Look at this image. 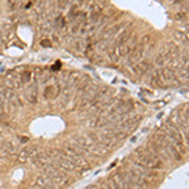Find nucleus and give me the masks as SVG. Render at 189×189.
<instances>
[{"mask_svg": "<svg viewBox=\"0 0 189 189\" xmlns=\"http://www.w3.org/2000/svg\"><path fill=\"white\" fill-rule=\"evenodd\" d=\"M4 1H5V0H0V13H1V9L4 7Z\"/></svg>", "mask_w": 189, "mask_h": 189, "instance_id": "7ed1b4c3", "label": "nucleus"}, {"mask_svg": "<svg viewBox=\"0 0 189 189\" xmlns=\"http://www.w3.org/2000/svg\"><path fill=\"white\" fill-rule=\"evenodd\" d=\"M130 70L133 71L134 75L143 76V75H145V73L150 70V63L145 62V61H140V62H138V63H135V64L131 66Z\"/></svg>", "mask_w": 189, "mask_h": 189, "instance_id": "f257e3e1", "label": "nucleus"}, {"mask_svg": "<svg viewBox=\"0 0 189 189\" xmlns=\"http://www.w3.org/2000/svg\"><path fill=\"white\" fill-rule=\"evenodd\" d=\"M185 13H178V15H175V19L178 20H180V19H185Z\"/></svg>", "mask_w": 189, "mask_h": 189, "instance_id": "f03ea898", "label": "nucleus"}]
</instances>
